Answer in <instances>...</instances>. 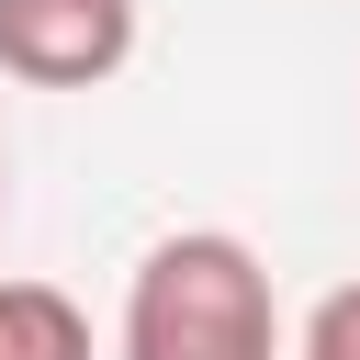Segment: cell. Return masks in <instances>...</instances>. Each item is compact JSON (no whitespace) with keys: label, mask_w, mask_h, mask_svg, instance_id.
Wrapping results in <instances>:
<instances>
[{"label":"cell","mask_w":360,"mask_h":360,"mask_svg":"<svg viewBox=\"0 0 360 360\" xmlns=\"http://www.w3.org/2000/svg\"><path fill=\"white\" fill-rule=\"evenodd\" d=\"M112 360H281V304L248 236L191 225L158 236L124 281V349Z\"/></svg>","instance_id":"1"},{"label":"cell","mask_w":360,"mask_h":360,"mask_svg":"<svg viewBox=\"0 0 360 360\" xmlns=\"http://www.w3.org/2000/svg\"><path fill=\"white\" fill-rule=\"evenodd\" d=\"M135 56V0H0V68L22 90H101Z\"/></svg>","instance_id":"2"},{"label":"cell","mask_w":360,"mask_h":360,"mask_svg":"<svg viewBox=\"0 0 360 360\" xmlns=\"http://www.w3.org/2000/svg\"><path fill=\"white\" fill-rule=\"evenodd\" d=\"M0 360H90V315L56 281H0Z\"/></svg>","instance_id":"3"},{"label":"cell","mask_w":360,"mask_h":360,"mask_svg":"<svg viewBox=\"0 0 360 360\" xmlns=\"http://www.w3.org/2000/svg\"><path fill=\"white\" fill-rule=\"evenodd\" d=\"M304 360H360V281H338V292L304 315Z\"/></svg>","instance_id":"4"},{"label":"cell","mask_w":360,"mask_h":360,"mask_svg":"<svg viewBox=\"0 0 360 360\" xmlns=\"http://www.w3.org/2000/svg\"><path fill=\"white\" fill-rule=\"evenodd\" d=\"M0 214H11V158H0Z\"/></svg>","instance_id":"5"}]
</instances>
